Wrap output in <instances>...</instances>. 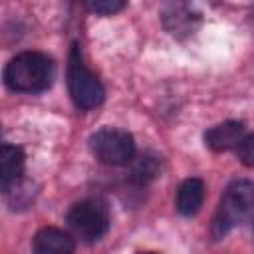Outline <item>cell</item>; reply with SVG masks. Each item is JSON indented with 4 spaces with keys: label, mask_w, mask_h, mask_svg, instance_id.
<instances>
[{
    "label": "cell",
    "mask_w": 254,
    "mask_h": 254,
    "mask_svg": "<svg viewBox=\"0 0 254 254\" xmlns=\"http://www.w3.org/2000/svg\"><path fill=\"white\" fill-rule=\"evenodd\" d=\"M54 79V62L40 52L18 54L4 71V81L12 91L36 93L50 87Z\"/></svg>",
    "instance_id": "1"
},
{
    "label": "cell",
    "mask_w": 254,
    "mask_h": 254,
    "mask_svg": "<svg viewBox=\"0 0 254 254\" xmlns=\"http://www.w3.org/2000/svg\"><path fill=\"white\" fill-rule=\"evenodd\" d=\"M204 200V183L200 179H187L181 183L177 192V210L185 216L196 214Z\"/></svg>",
    "instance_id": "9"
},
{
    "label": "cell",
    "mask_w": 254,
    "mask_h": 254,
    "mask_svg": "<svg viewBox=\"0 0 254 254\" xmlns=\"http://www.w3.org/2000/svg\"><path fill=\"white\" fill-rule=\"evenodd\" d=\"M252 230H254V224H252Z\"/></svg>",
    "instance_id": "15"
},
{
    "label": "cell",
    "mask_w": 254,
    "mask_h": 254,
    "mask_svg": "<svg viewBox=\"0 0 254 254\" xmlns=\"http://www.w3.org/2000/svg\"><path fill=\"white\" fill-rule=\"evenodd\" d=\"M159 161L157 157L153 155H143L139 157L135 163H133V169H131V181L137 183V185H147L149 181H153L157 175H159Z\"/></svg>",
    "instance_id": "11"
},
{
    "label": "cell",
    "mask_w": 254,
    "mask_h": 254,
    "mask_svg": "<svg viewBox=\"0 0 254 254\" xmlns=\"http://www.w3.org/2000/svg\"><path fill=\"white\" fill-rule=\"evenodd\" d=\"M85 8L95 14H115L125 8L123 0H87Z\"/></svg>",
    "instance_id": "12"
},
{
    "label": "cell",
    "mask_w": 254,
    "mask_h": 254,
    "mask_svg": "<svg viewBox=\"0 0 254 254\" xmlns=\"http://www.w3.org/2000/svg\"><path fill=\"white\" fill-rule=\"evenodd\" d=\"M0 167H2V189L8 190L22 177L24 151L20 147H16V145L4 143L2 145V155H0Z\"/></svg>",
    "instance_id": "10"
},
{
    "label": "cell",
    "mask_w": 254,
    "mask_h": 254,
    "mask_svg": "<svg viewBox=\"0 0 254 254\" xmlns=\"http://www.w3.org/2000/svg\"><path fill=\"white\" fill-rule=\"evenodd\" d=\"M244 123L242 121H224L204 133V143L212 151H228L232 147H238L244 139Z\"/></svg>",
    "instance_id": "8"
},
{
    "label": "cell",
    "mask_w": 254,
    "mask_h": 254,
    "mask_svg": "<svg viewBox=\"0 0 254 254\" xmlns=\"http://www.w3.org/2000/svg\"><path fill=\"white\" fill-rule=\"evenodd\" d=\"M89 149L97 161L105 165H125L135 155L133 137L115 127H103L95 131L89 139Z\"/></svg>",
    "instance_id": "4"
},
{
    "label": "cell",
    "mask_w": 254,
    "mask_h": 254,
    "mask_svg": "<svg viewBox=\"0 0 254 254\" xmlns=\"http://www.w3.org/2000/svg\"><path fill=\"white\" fill-rule=\"evenodd\" d=\"M67 224L83 240H99L109 226L107 208L99 200H81L67 212Z\"/></svg>",
    "instance_id": "5"
},
{
    "label": "cell",
    "mask_w": 254,
    "mask_h": 254,
    "mask_svg": "<svg viewBox=\"0 0 254 254\" xmlns=\"http://www.w3.org/2000/svg\"><path fill=\"white\" fill-rule=\"evenodd\" d=\"M163 24L175 38H185L194 34L200 24V16L185 4H173L163 12Z\"/></svg>",
    "instance_id": "6"
},
{
    "label": "cell",
    "mask_w": 254,
    "mask_h": 254,
    "mask_svg": "<svg viewBox=\"0 0 254 254\" xmlns=\"http://www.w3.org/2000/svg\"><path fill=\"white\" fill-rule=\"evenodd\" d=\"M137 254H157V252H137Z\"/></svg>",
    "instance_id": "14"
},
{
    "label": "cell",
    "mask_w": 254,
    "mask_h": 254,
    "mask_svg": "<svg viewBox=\"0 0 254 254\" xmlns=\"http://www.w3.org/2000/svg\"><path fill=\"white\" fill-rule=\"evenodd\" d=\"M236 153H238V159L242 165L246 167H254V133L252 135H246L240 145L236 147Z\"/></svg>",
    "instance_id": "13"
},
{
    "label": "cell",
    "mask_w": 254,
    "mask_h": 254,
    "mask_svg": "<svg viewBox=\"0 0 254 254\" xmlns=\"http://www.w3.org/2000/svg\"><path fill=\"white\" fill-rule=\"evenodd\" d=\"M75 242L73 238L54 226H46L34 236V252L36 254H73Z\"/></svg>",
    "instance_id": "7"
},
{
    "label": "cell",
    "mask_w": 254,
    "mask_h": 254,
    "mask_svg": "<svg viewBox=\"0 0 254 254\" xmlns=\"http://www.w3.org/2000/svg\"><path fill=\"white\" fill-rule=\"evenodd\" d=\"M254 206V181L248 179H238L232 181L218 204L214 222H212V232L214 236L226 234L238 220H242L248 210Z\"/></svg>",
    "instance_id": "2"
},
{
    "label": "cell",
    "mask_w": 254,
    "mask_h": 254,
    "mask_svg": "<svg viewBox=\"0 0 254 254\" xmlns=\"http://www.w3.org/2000/svg\"><path fill=\"white\" fill-rule=\"evenodd\" d=\"M67 85L73 103L79 109H93L103 103L105 91L99 79L85 67L79 48L73 46L69 54V64H67Z\"/></svg>",
    "instance_id": "3"
}]
</instances>
